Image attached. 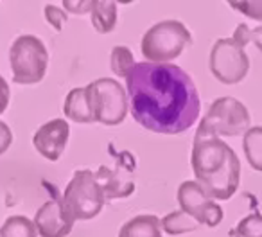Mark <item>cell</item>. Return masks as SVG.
I'll use <instances>...</instances> for the list:
<instances>
[{
  "mask_svg": "<svg viewBox=\"0 0 262 237\" xmlns=\"http://www.w3.org/2000/svg\"><path fill=\"white\" fill-rule=\"evenodd\" d=\"M131 115L142 128L180 135L198 121L201 101L192 77L172 63H135L126 76Z\"/></svg>",
  "mask_w": 262,
  "mask_h": 237,
  "instance_id": "obj_1",
  "label": "cell"
},
{
  "mask_svg": "<svg viewBox=\"0 0 262 237\" xmlns=\"http://www.w3.org/2000/svg\"><path fill=\"white\" fill-rule=\"evenodd\" d=\"M190 165L196 182L207 190L212 200H230L239 189V157L219 137L196 133Z\"/></svg>",
  "mask_w": 262,
  "mask_h": 237,
  "instance_id": "obj_2",
  "label": "cell"
},
{
  "mask_svg": "<svg viewBox=\"0 0 262 237\" xmlns=\"http://www.w3.org/2000/svg\"><path fill=\"white\" fill-rule=\"evenodd\" d=\"M189 29L178 20H164L146 31L140 44L144 58L149 63H169L190 44Z\"/></svg>",
  "mask_w": 262,
  "mask_h": 237,
  "instance_id": "obj_3",
  "label": "cell"
},
{
  "mask_svg": "<svg viewBox=\"0 0 262 237\" xmlns=\"http://www.w3.org/2000/svg\"><path fill=\"white\" fill-rule=\"evenodd\" d=\"M61 200L74 221H86L94 219L102 210L106 196L95 178V173L79 169L74 173Z\"/></svg>",
  "mask_w": 262,
  "mask_h": 237,
  "instance_id": "obj_4",
  "label": "cell"
},
{
  "mask_svg": "<svg viewBox=\"0 0 262 237\" xmlns=\"http://www.w3.org/2000/svg\"><path fill=\"white\" fill-rule=\"evenodd\" d=\"M13 81L18 84H36L47 74L49 52L45 44L33 34H22L9 49Z\"/></svg>",
  "mask_w": 262,
  "mask_h": 237,
  "instance_id": "obj_5",
  "label": "cell"
},
{
  "mask_svg": "<svg viewBox=\"0 0 262 237\" xmlns=\"http://www.w3.org/2000/svg\"><path fill=\"white\" fill-rule=\"evenodd\" d=\"M250 112L235 97H219L208 108L198 132L201 135L239 137L250 130Z\"/></svg>",
  "mask_w": 262,
  "mask_h": 237,
  "instance_id": "obj_6",
  "label": "cell"
},
{
  "mask_svg": "<svg viewBox=\"0 0 262 237\" xmlns=\"http://www.w3.org/2000/svg\"><path fill=\"white\" fill-rule=\"evenodd\" d=\"M86 92L95 122H101L102 126H117L126 119L129 112L127 94L122 84L117 83L115 79L112 77L95 79L86 87Z\"/></svg>",
  "mask_w": 262,
  "mask_h": 237,
  "instance_id": "obj_7",
  "label": "cell"
},
{
  "mask_svg": "<svg viewBox=\"0 0 262 237\" xmlns=\"http://www.w3.org/2000/svg\"><path fill=\"white\" fill-rule=\"evenodd\" d=\"M250 58L235 38H221L210 51V72L219 83L237 84L248 76Z\"/></svg>",
  "mask_w": 262,
  "mask_h": 237,
  "instance_id": "obj_8",
  "label": "cell"
},
{
  "mask_svg": "<svg viewBox=\"0 0 262 237\" xmlns=\"http://www.w3.org/2000/svg\"><path fill=\"white\" fill-rule=\"evenodd\" d=\"M178 203L182 212L210 228L217 226L223 221V208L217 201L212 200L208 192L198 182H183L178 189Z\"/></svg>",
  "mask_w": 262,
  "mask_h": 237,
  "instance_id": "obj_9",
  "label": "cell"
},
{
  "mask_svg": "<svg viewBox=\"0 0 262 237\" xmlns=\"http://www.w3.org/2000/svg\"><path fill=\"white\" fill-rule=\"evenodd\" d=\"M133 165L135 160L131 153L124 151L119 153L115 158V167H106L101 165L95 173L99 185L104 192L106 200H117V198H127L135 190V182H133Z\"/></svg>",
  "mask_w": 262,
  "mask_h": 237,
  "instance_id": "obj_10",
  "label": "cell"
},
{
  "mask_svg": "<svg viewBox=\"0 0 262 237\" xmlns=\"http://www.w3.org/2000/svg\"><path fill=\"white\" fill-rule=\"evenodd\" d=\"M74 219L67 212L61 198L49 200L38 208L34 226L41 237H67L74 228Z\"/></svg>",
  "mask_w": 262,
  "mask_h": 237,
  "instance_id": "obj_11",
  "label": "cell"
},
{
  "mask_svg": "<svg viewBox=\"0 0 262 237\" xmlns=\"http://www.w3.org/2000/svg\"><path fill=\"white\" fill-rule=\"evenodd\" d=\"M70 137V126L65 119H52L38 128L33 137V146L43 158L56 162L61 158Z\"/></svg>",
  "mask_w": 262,
  "mask_h": 237,
  "instance_id": "obj_12",
  "label": "cell"
},
{
  "mask_svg": "<svg viewBox=\"0 0 262 237\" xmlns=\"http://www.w3.org/2000/svg\"><path fill=\"white\" fill-rule=\"evenodd\" d=\"M63 112H65L67 119H70L74 122H79V124L95 122L86 87L74 88V90L69 92V95L65 99V104H63Z\"/></svg>",
  "mask_w": 262,
  "mask_h": 237,
  "instance_id": "obj_13",
  "label": "cell"
},
{
  "mask_svg": "<svg viewBox=\"0 0 262 237\" xmlns=\"http://www.w3.org/2000/svg\"><path fill=\"white\" fill-rule=\"evenodd\" d=\"M119 237H162V221L151 214L135 216L124 223Z\"/></svg>",
  "mask_w": 262,
  "mask_h": 237,
  "instance_id": "obj_14",
  "label": "cell"
},
{
  "mask_svg": "<svg viewBox=\"0 0 262 237\" xmlns=\"http://www.w3.org/2000/svg\"><path fill=\"white\" fill-rule=\"evenodd\" d=\"M92 26L101 34H108L117 26V4L110 0H94L90 11Z\"/></svg>",
  "mask_w": 262,
  "mask_h": 237,
  "instance_id": "obj_15",
  "label": "cell"
},
{
  "mask_svg": "<svg viewBox=\"0 0 262 237\" xmlns=\"http://www.w3.org/2000/svg\"><path fill=\"white\" fill-rule=\"evenodd\" d=\"M243 149L248 164L262 173V126H253L244 133Z\"/></svg>",
  "mask_w": 262,
  "mask_h": 237,
  "instance_id": "obj_16",
  "label": "cell"
},
{
  "mask_svg": "<svg viewBox=\"0 0 262 237\" xmlns=\"http://www.w3.org/2000/svg\"><path fill=\"white\" fill-rule=\"evenodd\" d=\"M38 230L34 221L26 216H11L0 226V237H36Z\"/></svg>",
  "mask_w": 262,
  "mask_h": 237,
  "instance_id": "obj_17",
  "label": "cell"
},
{
  "mask_svg": "<svg viewBox=\"0 0 262 237\" xmlns=\"http://www.w3.org/2000/svg\"><path fill=\"white\" fill-rule=\"evenodd\" d=\"M200 226V223L194 221L190 216H187L185 212H171L162 219V230H165L171 235H180L185 232H194Z\"/></svg>",
  "mask_w": 262,
  "mask_h": 237,
  "instance_id": "obj_18",
  "label": "cell"
},
{
  "mask_svg": "<svg viewBox=\"0 0 262 237\" xmlns=\"http://www.w3.org/2000/svg\"><path fill=\"white\" fill-rule=\"evenodd\" d=\"M110 63H112L113 72L119 77H124V79H126V76L131 72V69L135 67L131 51L127 47H122V45L112 49V59H110Z\"/></svg>",
  "mask_w": 262,
  "mask_h": 237,
  "instance_id": "obj_19",
  "label": "cell"
},
{
  "mask_svg": "<svg viewBox=\"0 0 262 237\" xmlns=\"http://www.w3.org/2000/svg\"><path fill=\"white\" fill-rule=\"evenodd\" d=\"M232 237H262V216L253 212L241 219L239 225L233 230H230Z\"/></svg>",
  "mask_w": 262,
  "mask_h": 237,
  "instance_id": "obj_20",
  "label": "cell"
},
{
  "mask_svg": "<svg viewBox=\"0 0 262 237\" xmlns=\"http://www.w3.org/2000/svg\"><path fill=\"white\" fill-rule=\"evenodd\" d=\"M228 6L243 13V15L250 16V18L262 22V0H246V2L233 0V2H228Z\"/></svg>",
  "mask_w": 262,
  "mask_h": 237,
  "instance_id": "obj_21",
  "label": "cell"
},
{
  "mask_svg": "<svg viewBox=\"0 0 262 237\" xmlns=\"http://www.w3.org/2000/svg\"><path fill=\"white\" fill-rule=\"evenodd\" d=\"M43 13H45V20L51 24L52 29H54V31H61L63 29V26H65V22H67V13L63 11V9L49 4V6H45Z\"/></svg>",
  "mask_w": 262,
  "mask_h": 237,
  "instance_id": "obj_22",
  "label": "cell"
},
{
  "mask_svg": "<svg viewBox=\"0 0 262 237\" xmlns=\"http://www.w3.org/2000/svg\"><path fill=\"white\" fill-rule=\"evenodd\" d=\"M92 6H94V0H76V2H70V0H65L63 2V8L69 9L70 13H76V15H84V13L92 11Z\"/></svg>",
  "mask_w": 262,
  "mask_h": 237,
  "instance_id": "obj_23",
  "label": "cell"
},
{
  "mask_svg": "<svg viewBox=\"0 0 262 237\" xmlns=\"http://www.w3.org/2000/svg\"><path fill=\"white\" fill-rule=\"evenodd\" d=\"M13 142V133L6 122L0 121V155H4Z\"/></svg>",
  "mask_w": 262,
  "mask_h": 237,
  "instance_id": "obj_24",
  "label": "cell"
},
{
  "mask_svg": "<svg viewBox=\"0 0 262 237\" xmlns=\"http://www.w3.org/2000/svg\"><path fill=\"white\" fill-rule=\"evenodd\" d=\"M9 97H11V90H9V84L6 83V79L0 76V113H4L6 108L9 104Z\"/></svg>",
  "mask_w": 262,
  "mask_h": 237,
  "instance_id": "obj_25",
  "label": "cell"
},
{
  "mask_svg": "<svg viewBox=\"0 0 262 237\" xmlns=\"http://www.w3.org/2000/svg\"><path fill=\"white\" fill-rule=\"evenodd\" d=\"M248 44H253L255 47L262 51V26L248 31Z\"/></svg>",
  "mask_w": 262,
  "mask_h": 237,
  "instance_id": "obj_26",
  "label": "cell"
}]
</instances>
